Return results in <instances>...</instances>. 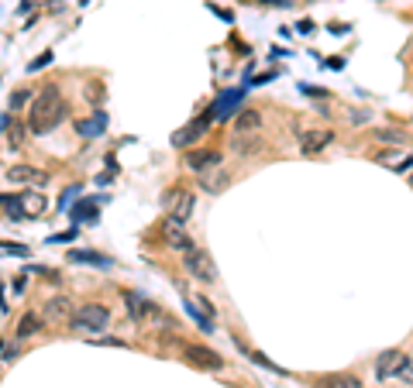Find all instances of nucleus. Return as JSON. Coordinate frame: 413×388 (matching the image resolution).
<instances>
[{
    "label": "nucleus",
    "instance_id": "1",
    "mask_svg": "<svg viewBox=\"0 0 413 388\" xmlns=\"http://www.w3.org/2000/svg\"><path fill=\"white\" fill-rule=\"evenodd\" d=\"M66 113H69V107H66V100H62L59 83H49L38 97L31 100V110H28V127H31L35 134H45V131L59 127V124L66 120Z\"/></svg>",
    "mask_w": 413,
    "mask_h": 388
},
{
    "label": "nucleus",
    "instance_id": "2",
    "mask_svg": "<svg viewBox=\"0 0 413 388\" xmlns=\"http://www.w3.org/2000/svg\"><path fill=\"white\" fill-rule=\"evenodd\" d=\"M110 323V309L100 306V302H87V306H76L69 326L80 330V333H100L103 326Z\"/></svg>",
    "mask_w": 413,
    "mask_h": 388
},
{
    "label": "nucleus",
    "instance_id": "3",
    "mask_svg": "<svg viewBox=\"0 0 413 388\" xmlns=\"http://www.w3.org/2000/svg\"><path fill=\"white\" fill-rule=\"evenodd\" d=\"M183 265H186V272H190L193 279H200V282H206V286H213V282H217V265L210 261V255L200 251V248L183 251Z\"/></svg>",
    "mask_w": 413,
    "mask_h": 388
},
{
    "label": "nucleus",
    "instance_id": "4",
    "mask_svg": "<svg viewBox=\"0 0 413 388\" xmlns=\"http://www.w3.org/2000/svg\"><path fill=\"white\" fill-rule=\"evenodd\" d=\"M183 358H186L193 368H204V371H220V368H224L220 354L206 351V347H200V344H183Z\"/></svg>",
    "mask_w": 413,
    "mask_h": 388
},
{
    "label": "nucleus",
    "instance_id": "5",
    "mask_svg": "<svg viewBox=\"0 0 413 388\" xmlns=\"http://www.w3.org/2000/svg\"><path fill=\"white\" fill-rule=\"evenodd\" d=\"M407 354L403 351H383L379 354V361H376V375L379 378H400L403 371H407Z\"/></svg>",
    "mask_w": 413,
    "mask_h": 388
},
{
    "label": "nucleus",
    "instance_id": "6",
    "mask_svg": "<svg viewBox=\"0 0 413 388\" xmlns=\"http://www.w3.org/2000/svg\"><path fill=\"white\" fill-rule=\"evenodd\" d=\"M186 169L190 172H210V169H217L220 165V151H213V148H193V151H186Z\"/></svg>",
    "mask_w": 413,
    "mask_h": 388
},
{
    "label": "nucleus",
    "instance_id": "7",
    "mask_svg": "<svg viewBox=\"0 0 413 388\" xmlns=\"http://www.w3.org/2000/svg\"><path fill=\"white\" fill-rule=\"evenodd\" d=\"M162 237H166V244H173V248H183V251L193 248L190 237H186V220H179V216H166V223H162Z\"/></svg>",
    "mask_w": 413,
    "mask_h": 388
},
{
    "label": "nucleus",
    "instance_id": "8",
    "mask_svg": "<svg viewBox=\"0 0 413 388\" xmlns=\"http://www.w3.org/2000/svg\"><path fill=\"white\" fill-rule=\"evenodd\" d=\"M45 206H49V199L38 193H24L17 196L14 203H10V213H17V216H42L45 213Z\"/></svg>",
    "mask_w": 413,
    "mask_h": 388
},
{
    "label": "nucleus",
    "instance_id": "9",
    "mask_svg": "<svg viewBox=\"0 0 413 388\" xmlns=\"http://www.w3.org/2000/svg\"><path fill=\"white\" fill-rule=\"evenodd\" d=\"M7 179H10V183H21V186H45V183H49V176H45L42 169H35V165H14V169L7 172Z\"/></svg>",
    "mask_w": 413,
    "mask_h": 388
},
{
    "label": "nucleus",
    "instance_id": "10",
    "mask_svg": "<svg viewBox=\"0 0 413 388\" xmlns=\"http://www.w3.org/2000/svg\"><path fill=\"white\" fill-rule=\"evenodd\" d=\"M166 206H169V216L186 220V216L193 213V193H186V190H173V193L166 196Z\"/></svg>",
    "mask_w": 413,
    "mask_h": 388
},
{
    "label": "nucleus",
    "instance_id": "11",
    "mask_svg": "<svg viewBox=\"0 0 413 388\" xmlns=\"http://www.w3.org/2000/svg\"><path fill=\"white\" fill-rule=\"evenodd\" d=\"M227 183H231V172H227V169H220V165L200 176V190H204L206 196L224 193V190H227Z\"/></svg>",
    "mask_w": 413,
    "mask_h": 388
},
{
    "label": "nucleus",
    "instance_id": "12",
    "mask_svg": "<svg viewBox=\"0 0 413 388\" xmlns=\"http://www.w3.org/2000/svg\"><path fill=\"white\" fill-rule=\"evenodd\" d=\"M206 127H210V117H200V120H193V124H186L183 131H176V148H190L197 138H204L206 134Z\"/></svg>",
    "mask_w": 413,
    "mask_h": 388
},
{
    "label": "nucleus",
    "instance_id": "13",
    "mask_svg": "<svg viewBox=\"0 0 413 388\" xmlns=\"http://www.w3.org/2000/svg\"><path fill=\"white\" fill-rule=\"evenodd\" d=\"M42 326H45V320L38 316V313H24L21 320H17V326H14V337L17 340H28V337H35V333H42Z\"/></svg>",
    "mask_w": 413,
    "mask_h": 388
},
{
    "label": "nucleus",
    "instance_id": "14",
    "mask_svg": "<svg viewBox=\"0 0 413 388\" xmlns=\"http://www.w3.org/2000/svg\"><path fill=\"white\" fill-rule=\"evenodd\" d=\"M73 313H76V306L66 295H55L45 302V320H73Z\"/></svg>",
    "mask_w": 413,
    "mask_h": 388
},
{
    "label": "nucleus",
    "instance_id": "15",
    "mask_svg": "<svg viewBox=\"0 0 413 388\" xmlns=\"http://www.w3.org/2000/svg\"><path fill=\"white\" fill-rule=\"evenodd\" d=\"M331 141H334V134H331V131H304V134H300V145H304V151H307V155H313V151H324Z\"/></svg>",
    "mask_w": 413,
    "mask_h": 388
},
{
    "label": "nucleus",
    "instance_id": "16",
    "mask_svg": "<svg viewBox=\"0 0 413 388\" xmlns=\"http://www.w3.org/2000/svg\"><path fill=\"white\" fill-rule=\"evenodd\" d=\"M262 127V113L258 110H241L238 117H234V134H252V131H258Z\"/></svg>",
    "mask_w": 413,
    "mask_h": 388
},
{
    "label": "nucleus",
    "instance_id": "17",
    "mask_svg": "<svg viewBox=\"0 0 413 388\" xmlns=\"http://www.w3.org/2000/svg\"><path fill=\"white\" fill-rule=\"evenodd\" d=\"M265 145H262V138H255V134H238L234 141H231V151L234 155H255V151H262Z\"/></svg>",
    "mask_w": 413,
    "mask_h": 388
},
{
    "label": "nucleus",
    "instance_id": "18",
    "mask_svg": "<svg viewBox=\"0 0 413 388\" xmlns=\"http://www.w3.org/2000/svg\"><path fill=\"white\" fill-rule=\"evenodd\" d=\"M317 388H362V382L355 375H327L317 382Z\"/></svg>",
    "mask_w": 413,
    "mask_h": 388
},
{
    "label": "nucleus",
    "instance_id": "19",
    "mask_svg": "<svg viewBox=\"0 0 413 388\" xmlns=\"http://www.w3.org/2000/svg\"><path fill=\"white\" fill-rule=\"evenodd\" d=\"M103 127H107V117H103V113H94L90 120H80V124H76V131H80L83 138H94V134H103Z\"/></svg>",
    "mask_w": 413,
    "mask_h": 388
},
{
    "label": "nucleus",
    "instance_id": "20",
    "mask_svg": "<svg viewBox=\"0 0 413 388\" xmlns=\"http://www.w3.org/2000/svg\"><path fill=\"white\" fill-rule=\"evenodd\" d=\"M376 162H379V165H393V169H400V165H413V155H403V151H379Z\"/></svg>",
    "mask_w": 413,
    "mask_h": 388
},
{
    "label": "nucleus",
    "instance_id": "21",
    "mask_svg": "<svg viewBox=\"0 0 413 388\" xmlns=\"http://www.w3.org/2000/svg\"><path fill=\"white\" fill-rule=\"evenodd\" d=\"M372 141H386V145H403V141H407V134H403V131H396V127H376V131H372Z\"/></svg>",
    "mask_w": 413,
    "mask_h": 388
},
{
    "label": "nucleus",
    "instance_id": "22",
    "mask_svg": "<svg viewBox=\"0 0 413 388\" xmlns=\"http://www.w3.org/2000/svg\"><path fill=\"white\" fill-rule=\"evenodd\" d=\"M69 261H87V265H110L97 251H69Z\"/></svg>",
    "mask_w": 413,
    "mask_h": 388
},
{
    "label": "nucleus",
    "instance_id": "23",
    "mask_svg": "<svg viewBox=\"0 0 413 388\" xmlns=\"http://www.w3.org/2000/svg\"><path fill=\"white\" fill-rule=\"evenodd\" d=\"M28 100H31V93H28V90H17V93L10 97V113H17V110H21Z\"/></svg>",
    "mask_w": 413,
    "mask_h": 388
},
{
    "label": "nucleus",
    "instance_id": "24",
    "mask_svg": "<svg viewBox=\"0 0 413 388\" xmlns=\"http://www.w3.org/2000/svg\"><path fill=\"white\" fill-rule=\"evenodd\" d=\"M21 138H24V127H21V124H14V127L7 131V141H10V145H21Z\"/></svg>",
    "mask_w": 413,
    "mask_h": 388
},
{
    "label": "nucleus",
    "instance_id": "25",
    "mask_svg": "<svg viewBox=\"0 0 413 388\" xmlns=\"http://www.w3.org/2000/svg\"><path fill=\"white\" fill-rule=\"evenodd\" d=\"M348 120H351V124H365V120H369V113H365V110H355Z\"/></svg>",
    "mask_w": 413,
    "mask_h": 388
},
{
    "label": "nucleus",
    "instance_id": "26",
    "mask_svg": "<svg viewBox=\"0 0 413 388\" xmlns=\"http://www.w3.org/2000/svg\"><path fill=\"white\" fill-rule=\"evenodd\" d=\"M400 378H407V382H410V385H413V364H407V371H403Z\"/></svg>",
    "mask_w": 413,
    "mask_h": 388
}]
</instances>
